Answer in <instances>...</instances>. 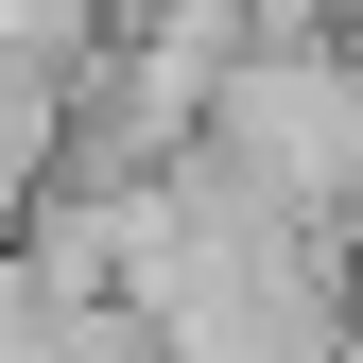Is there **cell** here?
Segmentation results:
<instances>
[{
	"instance_id": "7a4b0ae2",
	"label": "cell",
	"mask_w": 363,
	"mask_h": 363,
	"mask_svg": "<svg viewBox=\"0 0 363 363\" xmlns=\"http://www.w3.org/2000/svg\"><path fill=\"white\" fill-rule=\"evenodd\" d=\"M35 363H156V329H139V311H52Z\"/></svg>"
},
{
	"instance_id": "6da1fadb",
	"label": "cell",
	"mask_w": 363,
	"mask_h": 363,
	"mask_svg": "<svg viewBox=\"0 0 363 363\" xmlns=\"http://www.w3.org/2000/svg\"><path fill=\"white\" fill-rule=\"evenodd\" d=\"M69 86L86 69H0V242L69 191Z\"/></svg>"
}]
</instances>
